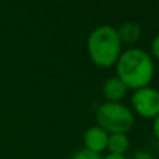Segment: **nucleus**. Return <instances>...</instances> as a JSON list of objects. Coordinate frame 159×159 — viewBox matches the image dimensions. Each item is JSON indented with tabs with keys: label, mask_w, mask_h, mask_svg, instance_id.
Returning a JSON list of instances; mask_svg holds the SVG:
<instances>
[{
	"label": "nucleus",
	"mask_w": 159,
	"mask_h": 159,
	"mask_svg": "<svg viewBox=\"0 0 159 159\" xmlns=\"http://www.w3.org/2000/svg\"><path fill=\"white\" fill-rule=\"evenodd\" d=\"M117 34H119V38H120L121 43L134 45L141 39L143 31H141V27L137 22L127 21L117 28Z\"/></svg>",
	"instance_id": "nucleus-7"
},
{
	"label": "nucleus",
	"mask_w": 159,
	"mask_h": 159,
	"mask_svg": "<svg viewBox=\"0 0 159 159\" xmlns=\"http://www.w3.org/2000/svg\"><path fill=\"white\" fill-rule=\"evenodd\" d=\"M121 41L117 28L101 25L91 31L87 39V52L91 61L101 69H110L121 55Z\"/></svg>",
	"instance_id": "nucleus-2"
},
{
	"label": "nucleus",
	"mask_w": 159,
	"mask_h": 159,
	"mask_svg": "<svg viewBox=\"0 0 159 159\" xmlns=\"http://www.w3.org/2000/svg\"><path fill=\"white\" fill-rule=\"evenodd\" d=\"M149 55H151L152 57H155L157 60H159V34L155 36L154 39H152V42H151V53H149Z\"/></svg>",
	"instance_id": "nucleus-10"
},
{
	"label": "nucleus",
	"mask_w": 159,
	"mask_h": 159,
	"mask_svg": "<svg viewBox=\"0 0 159 159\" xmlns=\"http://www.w3.org/2000/svg\"><path fill=\"white\" fill-rule=\"evenodd\" d=\"M107 140H109V133L96 124L84 133V148L96 154H102L107 148Z\"/></svg>",
	"instance_id": "nucleus-5"
},
{
	"label": "nucleus",
	"mask_w": 159,
	"mask_h": 159,
	"mask_svg": "<svg viewBox=\"0 0 159 159\" xmlns=\"http://www.w3.org/2000/svg\"><path fill=\"white\" fill-rule=\"evenodd\" d=\"M152 131H154V135L157 137V140L159 141V115L152 120Z\"/></svg>",
	"instance_id": "nucleus-12"
},
{
	"label": "nucleus",
	"mask_w": 159,
	"mask_h": 159,
	"mask_svg": "<svg viewBox=\"0 0 159 159\" xmlns=\"http://www.w3.org/2000/svg\"><path fill=\"white\" fill-rule=\"evenodd\" d=\"M71 159H102V155L92 151H88L85 148H81L73 155Z\"/></svg>",
	"instance_id": "nucleus-9"
},
{
	"label": "nucleus",
	"mask_w": 159,
	"mask_h": 159,
	"mask_svg": "<svg viewBox=\"0 0 159 159\" xmlns=\"http://www.w3.org/2000/svg\"><path fill=\"white\" fill-rule=\"evenodd\" d=\"M115 67L116 77L133 91L148 87L155 75L154 59L148 52L140 48H129L123 50Z\"/></svg>",
	"instance_id": "nucleus-1"
},
{
	"label": "nucleus",
	"mask_w": 159,
	"mask_h": 159,
	"mask_svg": "<svg viewBox=\"0 0 159 159\" xmlns=\"http://www.w3.org/2000/svg\"><path fill=\"white\" fill-rule=\"evenodd\" d=\"M131 159H155V157L151 154V152L141 149V151L134 152V155L131 157Z\"/></svg>",
	"instance_id": "nucleus-11"
},
{
	"label": "nucleus",
	"mask_w": 159,
	"mask_h": 159,
	"mask_svg": "<svg viewBox=\"0 0 159 159\" xmlns=\"http://www.w3.org/2000/svg\"><path fill=\"white\" fill-rule=\"evenodd\" d=\"M96 121L109 134L131 131L135 123V115L121 102H105L96 109Z\"/></svg>",
	"instance_id": "nucleus-3"
},
{
	"label": "nucleus",
	"mask_w": 159,
	"mask_h": 159,
	"mask_svg": "<svg viewBox=\"0 0 159 159\" xmlns=\"http://www.w3.org/2000/svg\"><path fill=\"white\" fill-rule=\"evenodd\" d=\"M134 115L154 120L159 115V91L152 87L135 89L131 95V107Z\"/></svg>",
	"instance_id": "nucleus-4"
},
{
	"label": "nucleus",
	"mask_w": 159,
	"mask_h": 159,
	"mask_svg": "<svg viewBox=\"0 0 159 159\" xmlns=\"http://www.w3.org/2000/svg\"><path fill=\"white\" fill-rule=\"evenodd\" d=\"M129 93V88L119 77H110L102 85V95L106 102H121Z\"/></svg>",
	"instance_id": "nucleus-6"
},
{
	"label": "nucleus",
	"mask_w": 159,
	"mask_h": 159,
	"mask_svg": "<svg viewBox=\"0 0 159 159\" xmlns=\"http://www.w3.org/2000/svg\"><path fill=\"white\" fill-rule=\"evenodd\" d=\"M102 159H129L126 155H113V154H107L106 157H102Z\"/></svg>",
	"instance_id": "nucleus-13"
},
{
	"label": "nucleus",
	"mask_w": 159,
	"mask_h": 159,
	"mask_svg": "<svg viewBox=\"0 0 159 159\" xmlns=\"http://www.w3.org/2000/svg\"><path fill=\"white\" fill-rule=\"evenodd\" d=\"M158 4H159V0H158Z\"/></svg>",
	"instance_id": "nucleus-14"
},
{
	"label": "nucleus",
	"mask_w": 159,
	"mask_h": 159,
	"mask_svg": "<svg viewBox=\"0 0 159 159\" xmlns=\"http://www.w3.org/2000/svg\"><path fill=\"white\" fill-rule=\"evenodd\" d=\"M130 148V138L127 134L123 133H116V134H109L107 140V151L113 155H126Z\"/></svg>",
	"instance_id": "nucleus-8"
}]
</instances>
